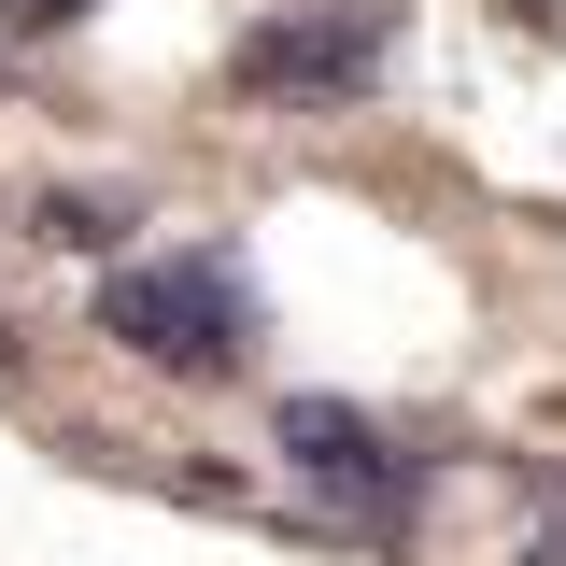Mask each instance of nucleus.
<instances>
[{
  "mask_svg": "<svg viewBox=\"0 0 566 566\" xmlns=\"http://www.w3.org/2000/svg\"><path fill=\"white\" fill-rule=\"evenodd\" d=\"M99 340H128L142 368H170V382H241L255 340H270V297H255V270H241L227 241L114 255V283H99Z\"/></svg>",
  "mask_w": 566,
  "mask_h": 566,
  "instance_id": "obj_1",
  "label": "nucleus"
},
{
  "mask_svg": "<svg viewBox=\"0 0 566 566\" xmlns=\"http://www.w3.org/2000/svg\"><path fill=\"white\" fill-rule=\"evenodd\" d=\"M270 453L312 482V510H326L340 538H368V553H411L424 495H439V453H411L397 424H368L354 397H283V411H270Z\"/></svg>",
  "mask_w": 566,
  "mask_h": 566,
  "instance_id": "obj_2",
  "label": "nucleus"
},
{
  "mask_svg": "<svg viewBox=\"0 0 566 566\" xmlns=\"http://www.w3.org/2000/svg\"><path fill=\"white\" fill-rule=\"evenodd\" d=\"M382 71H397V0H270L227 43V85L270 114H354Z\"/></svg>",
  "mask_w": 566,
  "mask_h": 566,
  "instance_id": "obj_3",
  "label": "nucleus"
},
{
  "mask_svg": "<svg viewBox=\"0 0 566 566\" xmlns=\"http://www.w3.org/2000/svg\"><path fill=\"white\" fill-rule=\"evenodd\" d=\"M128 227H142V212L99 199V185H57V199H43V241H57V255H114Z\"/></svg>",
  "mask_w": 566,
  "mask_h": 566,
  "instance_id": "obj_4",
  "label": "nucleus"
},
{
  "mask_svg": "<svg viewBox=\"0 0 566 566\" xmlns=\"http://www.w3.org/2000/svg\"><path fill=\"white\" fill-rule=\"evenodd\" d=\"M71 14H99V0H0V29H14V43H43V29H71Z\"/></svg>",
  "mask_w": 566,
  "mask_h": 566,
  "instance_id": "obj_5",
  "label": "nucleus"
},
{
  "mask_svg": "<svg viewBox=\"0 0 566 566\" xmlns=\"http://www.w3.org/2000/svg\"><path fill=\"white\" fill-rule=\"evenodd\" d=\"M524 566H566V524H538V538H524Z\"/></svg>",
  "mask_w": 566,
  "mask_h": 566,
  "instance_id": "obj_6",
  "label": "nucleus"
}]
</instances>
